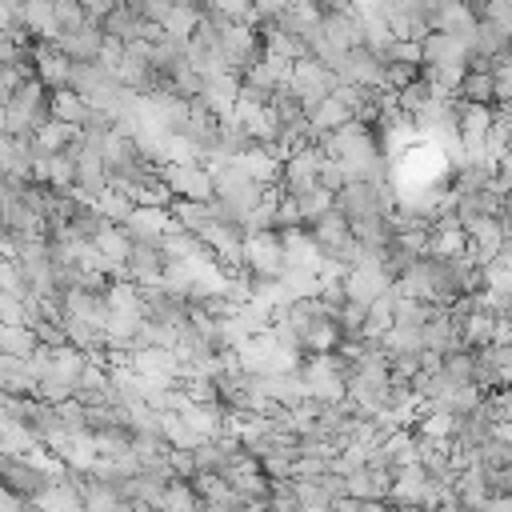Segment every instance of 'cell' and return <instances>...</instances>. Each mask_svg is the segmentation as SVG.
<instances>
[{"instance_id":"cell-13","label":"cell","mask_w":512,"mask_h":512,"mask_svg":"<svg viewBox=\"0 0 512 512\" xmlns=\"http://www.w3.org/2000/svg\"><path fill=\"white\" fill-rule=\"evenodd\" d=\"M132 372L136 376H152V380H172L180 372V360L172 348H140L132 356Z\"/></svg>"},{"instance_id":"cell-2","label":"cell","mask_w":512,"mask_h":512,"mask_svg":"<svg viewBox=\"0 0 512 512\" xmlns=\"http://www.w3.org/2000/svg\"><path fill=\"white\" fill-rule=\"evenodd\" d=\"M240 260H244L256 276L276 280V276L284 272V248H280V236H272V232H252V236L240 244Z\"/></svg>"},{"instance_id":"cell-9","label":"cell","mask_w":512,"mask_h":512,"mask_svg":"<svg viewBox=\"0 0 512 512\" xmlns=\"http://www.w3.org/2000/svg\"><path fill=\"white\" fill-rule=\"evenodd\" d=\"M280 248H284V268H300V272H316L324 264V252L316 248V240L308 232H296L288 228L280 236Z\"/></svg>"},{"instance_id":"cell-14","label":"cell","mask_w":512,"mask_h":512,"mask_svg":"<svg viewBox=\"0 0 512 512\" xmlns=\"http://www.w3.org/2000/svg\"><path fill=\"white\" fill-rule=\"evenodd\" d=\"M88 244H92V248H96L112 268H116V264H124V260H128V252H132V240H128L116 224H96V232H92V240H88Z\"/></svg>"},{"instance_id":"cell-21","label":"cell","mask_w":512,"mask_h":512,"mask_svg":"<svg viewBox=\"0 0 512 512\" xmlns=\"http://www.w3.org/2000/svg\"><path fill=\"white\" fill-rule=\"evenodd\" d=\"M492 324H496V316H488L484 308H476V312L460 324V340H464V344H488V340H492Z\"/></svg>"},{"instance_id":"cell-10","label":"cell","mask_w":512,"mask_h":512,"mask_svg":"<svg viewBox=\"0 0 512 512\" xmlns=\"http://www.w3.org/2000/svg\"><path fill=\"white\" fill-rule=\"evenodd\" d=\"M100 40H104V32H100L96 24H80L76 32H60L56 48H60L72 64H92L96 52H100Z\"/></svg>"},{"instance_id":"cell-7","label":"cell","mask_w":512,"mask_h":512,"mask_svg":"<svg viewBox=\"0 0 512 512\" xmlns=\"http://www.w3.org/2000/svg\"><path fill=\"white\" fill-rule=\"evenodd\" d=\"M228 164H236V168H240L252 184H260V188L280 172V156H276L268 144H244Z\"/></svg>"},{"instance_id":"cell-15","label":"cell","mask_w":512,"mask_h":512,"mask_svg":"<svg viewBox=\"0 0 512 512\" xmlns=\"http://www.w3.org/2000/svg\"><path fill=\"white\" fill-rule=\"evenodd\" d=\"M48 112H52V120L72 124V128H80V124H88V120H92V108H88L72 88H56V96L48 100Z\"/></svg>"},{"instance_id":"cell-6","label":"cell","mask_w":512,"mask_h":512,"mask_svg":"<svg viewBox=\"0 0 512 512\" xmlns=\"http://www.w3.org/2000/svg\"><path fill=\"white\" fill-rule=\"evenodd\" d=\"M320 160H324V156H320L316 148H308V144H296V148L288 152V160H280V164H284V188H288V196H300L304 188L316 184Z\"/></svg>"},{"instance_id":"cell-22","label":"cell","mask_w":512,"mask_h":512,"mask_svg":"<svg viewBox=\"0 0 512 512\" xmlns=\"http://www.w3.org/2000/svg\"><path fill=\"white\" fill-rule=\"evenodd\" d=\"M48 4H52V20H56L60 32H76L80 24H88L80 0H48Z\"/></svg>"},{"instance_id":"cell-11","label":"cell","mask_w":512,"mask_h":512,"mask_svg":"<svg viewBox=\"0 0 512 512\" xmlns=\"http://www.w3.org/2000/svg\"><path fill=\"white\" fill-rule=\"evenodd\" d=\"M236 96H240V80L232 76V72H224V76H212V80H204V88H200V108L204 112H212V116H228L232 112V104H236Z\"/></svg>"},{"instance_id":"cell-16","label":"cell","mask_w":512,"mask_h":512,"mask_svg":"<svg viewBox=\"0 0 512 512\" xmlns=\"http://www.w3.org/2000/svg\"><path fill=\"white\" fill-rule=\"evenodd\" d=\"M308 236L316 240V248H320L324 256H332V252H336V248L348 240V220H344L336 208H328V212L316 220V228H312Z\"/></svg>"},{"instance_id":"cell-17","label":"cell","mask_w":512,"mask_h":512,"mask_svg":"<svg viewBox=\"0 0 512 512\" xmlns=\"http://www.w3.org/2000/svg\"><path fill=\"white\" fill-rule=\"evenodd\" d=\"M196 24H200V12H196L192 4H172V8L164 12V20H160L164 36L176 40V44H188V36L196 32Z\"/></svg>"},{"instance_id":"cell-18","label":"cell","mask_w":512,"mask_h":512,"mask_svg":"<svg viewBox=\"0 0 512 512\" xmlns=\"http://www.w3.org/2000/svg\"><path fill=\"white\" fill-rule=\"evenodd\" d=\"M292 204H296L300 220H320V216L332 208V192L320 188V184H312V188H304L300 196H292Z\"/></svg>"},{"instance_id":"cell-19","label":"cell","mask_w":512,"mask_h":512,"mask_svg":"<svg viewBox=\"0 0 512 512\" xmlns=\"http://www.w3.org/2000/svg\"><path fill=\"white\" fill-rule=\"evenodd\" d=\"M92 208H96V216H104V220H120V224H124V216L132 212V200H128L124 192H116V188H100V192L92 196Z\"/></svg>"},{"instance_id":"cell-4","label":"cell","mask_w":512,"mask_h":512,"mask_svg":"<svg viewBox=\"0 0 512 512\" xmlns=\"http://www.w3.org/2000/svg\"><path fill=\"white\" fill-rule=\"evenodd\" d=\"M164 188L176 192L180 200H196V204L212 200V176L200 164H168L164 168Z\"/></svg>"},{"instance_id":"cell-12","label":"cell","mask_w":512,"mask_h":512,"mask_svg":"<svg viewBox=\"0 0 512 512\" xmlns=\"http://www.w3.org/2000/svg\"><path fill=\"white\" fill-rule=\"evenodd\" d=\"M32 60H36V72H40V84H52V88H68V76H72V60L56 48V44H36L32 48Z\"/></svg>"},{"instance_id":"cell-1","label":"cell","mask_w":512,"mask_h":512,"mask_svg":"<svg viewBox=\"0 0 512 512\" xmlns=\"http://www.w3.org/2000/svg\"><path fill=\"white\" fill-rule=\"evenodd\" d=\"M284 88L292 92V100H296L300 108H312L316 100H324V96L336 88V76H332V72H328L320 60L300 56V60H292V68H288Z\"/></svg>"},{"instance_id":"cell-24","label":"cell","mask_w":512,"mask_h":512,"mask_svg":"<svg viewBox=\"0 0 512 512\" xmlns=\"http://www.w3.org/2000/svg\"><path fill=\"white\" fill-rule=\"evenodd\" d=\"M116 4H120V0H80V8H84V20H88V24H100Z\"/></svg>"},{"instance_id":"cell-25","label":"cell","mask_w":512,"mask_h":512,"mask_svg":"<svg viewBox=\"0 0 512 512\" xmlns=\"http://www.w3.org/2000/svg\"><path fill=\"white\" fill-rule=\"evenodd\" d=\"M20 4H28V0H20Z\"/></svg>"},{"instance_id":"cell-23","label":"cell","mask_w":512,"mask_h":512,"mask_svg":"<svg viewBox=\"0 0 512 512\" xmlns=\"http://www.w3.org/2000/svg\"><path fill=\"white\" fill-rule=\"evenodd\" d=\"M460 92L468 96V104H484V100L492 96V76H488L484 68H472V72H464Z\"/></svg>"},{"instance_id":"cell-8","label":"cell","mask_w":512,"mask_h":512,"mask_svg":"<svg viewBox=\"0 0 512 512\" xmlns=\"http://www.w3.org/2000/svg\"><path fill=\"white\" fill-rule=\"evenodd\" d=\"M320 40H324L328 48H336V52L356 48V44H360V24H356V16H352L348 8L324 12V16H320Z\"/></svg>"},{"instance_id":"cell-5","label":"cell","mask_w":512,"mask_h":512,"mask_svg":"<svg viewBox=\"0 0 512 512\" xmlns=\"http://www.w3.org/2000/svg\"><path fill=\"white\" fill-rule=\"evenodd\" d=\"M420 64L428 68H456V64H468V44L460 36H448V32H428L420 40Z\"/></svg>"},{"instance_id":"cell-3","label":"cell","mask_w":512,"mask_h":512,"mask_svg":"<svg viewBox=\"0 0 512 512\" xmlns=\"http://www.w3.org/2000/svg\"><path fill=\"white\" fill-rule=\"evenodd\" d=\"M128 240H136V244H160L168 232H180L176 228V220L164 212V208H144V204H136L128 216H124V228H120Z\"/></svg>"},{"instance_id":"cell-20","label":"cell","mask_w":512,"mask_h":512,"mask_svg":"<svg viewBox=\"0 0 512 512\" xmlns=\"http://www.w3.org/2000/svg\"><path fill=\"white\" fill-rule=\"evenodd\" d=\"M212 16L224 20V24H256L252 16V0H208Z\"/></svg>"}]
</instances>
